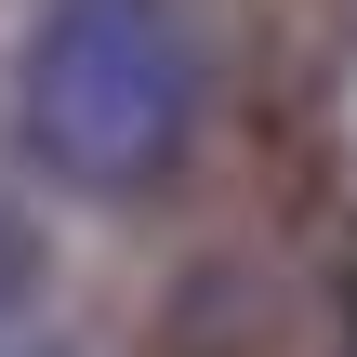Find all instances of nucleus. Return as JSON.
<instances>
[{
    "mask_svg": "<svg viewBox=\"0 0 357 357\" xmlns=\"http://www.w3.org/2000/svg\"><path fill=\"white\" fill-rule=\"evenodd\" d=\"M26 291H40V225H26V199L0 185V318H13Z\"/></svg>",
    "mask_w": 357,
    "mask_h": 357,
    "instance_id": "f03ea898",
    "label": "nucleus"
},
{
    "mask_svg": "<svg viewBox=\"0 0 357 357\" xmlns=\"http://www.w3.org/2000/svg\"><path fill=\"white\" fill-rule=\"evenodd\" d=\"M13 132L79 199L172 185V159L199 132V40H185V13L172 0H40L26 66H13Z\"/></svg>",
    "mask_w": 357,
    "mask_h": 357,
    "instance_id": "f257e3e1",
    "label": "nucleus"
}]
</instances>
